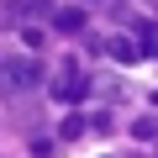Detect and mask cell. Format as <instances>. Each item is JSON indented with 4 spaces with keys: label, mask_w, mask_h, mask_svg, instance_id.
<instances>
[{
    "label": "cell",
    "mask_w": 158,
    "mask_h": 158,
    "mask_svg": "<svg viewBox=\"0 0 158 158\" xmlns=\"http://www.w3.org/2000/svg\"><path fill=\"white\" fill-rule=\"evenodd\" d=\"M37 85H42V63H37V58L0 63V95H21V90H37Z\"/></svg>",
    "instance_id": "obj_1"
},
{
    "label": "cell",
    "mask_w": 158,
    "mask_h": 158,
    "mask_svg": "<svg viewBox=\"0 0 158 158\" xmlns=\"http://www.w3.org/2000/svg\"><path fill=\"white\" fill-rule=\"evenodd\" d=\"M79 95H85V74H79V69L69 63V69H63V74L53 79V100H63V106H74Z\"/></svg>",
    "instance_id": "obj_2"
},
{
    "label": "cell",
    "mask_w": 158,
    "mask_h": 158,
    "mask_svg": "<svg viewBox=\"0 0 158 158\" xmlns=\"http://www.w3.org/2000/svg\"><path fill=\"white\" fill-rule=\"evenodd\" d=\"M53 27L69 32V37H74V32H85V6H58V11H53Z\"/></svg>",
    "instance_id": "obj_3"
},
{
    "label": "cell",
    "mask_w": 158,
    "mask_h": 158,
    "mask_svg": "<svg viewBox=\"0 0 158 158\" xmlns=\"http://www.w3.org/2000/svg\"><path fill=\"white\" fill-rule=\"evenodd\" d=\"M106 53H111V58H116V63H127V69H132V63H137V58H142V53H137V42H132V37H111V42H106Z\"/></svg>",
    "instance_id": "obj_4"
},
{
    "label": "cell",
    "mask_w": 158,
    "mask_h": 158,
    "mask_svg": "<svg viewBox=\"0 0 158 158\" xmlns=\"http://www.w3.org/2000/svg\"><path fill=\"white\" fill-rule=\"evenodd\" d=\"M132 132H137L142 142H158V116H137V121H132Z\"/></svg>",
    "instance_id": "obj_5"
},
{
    "label": "cell",
    "mask_w": 158,
    "mask_h": 158,
    "mask_svg": "<svg viewBox=\"0 0 158 158\" xmlns=\"http://www.w3.org/2000/svg\"><path fill=\"white\" fill-rule=\"evenodd\" d=\"M21 11H27V0H6V6H0V21L16 27V21H21Z\"/></svg>",
    "instance_id": "obj_6"
},
{
    "label": "cell",
    "mask_w": 158,
    "mask_h": 158,
    "mask_svg": "<svg viewBox=\"0 0 158 158\" xmlns=\"http://www.w3.org/2000/svg\"><path fill=\"white\" fill-rule=\"evenodd\" d=\"M58 137H85V116H63V127H58Z\"/></svg>",
    "instance_id": "obj_7"
},
{
    "label": "cell",
    "mask_w": 158,
    "mask_h": 158,
    "mask_svg": "<svg viewBox=\"0 0 158 158\" xmlns=\"http://www.w3.org/2000/svg\"><path fill=\"white\" fill-rule=\"evenodd\" d=\"M153 158H158V153H153Z\"/></svg>",
    "instance_id": "obj_8"
}]
</instances>
